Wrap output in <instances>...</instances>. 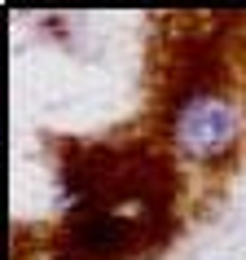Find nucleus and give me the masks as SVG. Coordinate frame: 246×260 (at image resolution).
<instances>
[{
  "label": "nucleus",
  "instance_id": "f257e3e1",
  "mask_svg": "<svg viewBox=\"0 0 246 260\" xmlns=\"http://www.w3.org/2000/svg\"><path fill=\"white\" fill-rule=\"evenodd\" d=\"M167 137H172L176 154L189 164H224L242 146V106L220 88L185 93L172 110Z\"/></svg>",
  "mask_w": 246,
  "mask_h": 260
}]
</instances>
